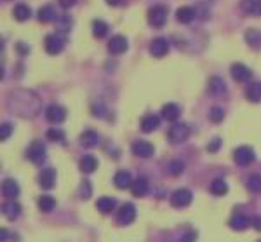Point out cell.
Wrapping results in <instances>:
<instances>
[{
    "label": "cell",
    "mask_w": 261,
    "mask_h": 242,
    "mask_svg": "<svg viewBox=\"0 0 261 242\" xmlns=\"http://www.w3.org/2000/svg\"><path fill=\"white\" fill-rule=\"evenodd\" d=\"M7 106L12 110V114L21 119H33L40 112L42 101L33 91L28 89H16L9 94Z\"/></svg>",
    "instance_id": "cell-1"
},
{
    "label": "cell",
    "mask_w": 261,
    "mask_h": 242,
    "mask_svg": "<svg viewBox=\"0 0 261 242\" xmlns=\"http://www.w3.org/2000/svg\"><path fill=\"white\" fill-rule=\"evenodd\" d=\"M26 157L32 164L35 166H42L45 162V157H47V150H45V145L42 141L35 140L30 143V147L26 148Z\"/></svg>",
    "instance_id": "cell-2"
},
{
    "label": "cell",
    "mask_w": 261,
    "mask_h": 242,
    "mask_svg": "<svg viewBox=\"0 0 261 242\" xmlns=\"http://www.w3.org/2000/svg\"><path fill=\"white\" fill-rule=\"evenodd\" d=\"M190 125L185 124V122H178V124H172L167 131V140L171 141L172 145H178L187 141L190 138Z\"/></svg>",
    "instance_id": "cell-3"
},
{
    "label": "cell",
    "mask_w": 261,
    "mask_h": 242,
    "mask_svg": "<svg viewBox=\"0 0 261 242\" xmlns=\"http://www.w3.org/2000/svg\"><path fill=\"white\" fill-rule=\"evenodd\" d=\"M167 21V7L165 5H153L148 11V23L153 28H162Z\"/></svg>",
    "instance_id": "cell-4"
},
{
    "label": "cell",
    "mask_w": 261,
    "mask_h": 242,
    "mask_svg": "<svg viewBox=\"0 0 261 242\" xmlns=\"http://www.w3.org/2000/svg\"><path fill=\"white\" fill-rule=\"evenodd\" d=\"M233 160L239 164V166L246 167L256 160V153H254V150L251 147H246V145H244V147H239L233 150Z\"/></svg>",
    "instance_id": "cell-5"
},
{
    "label": "cell",
    "mask_w": 261,
    "mask_h": 242,
    "mask_svg": "<svg viewBox=\"0 0 261 242\" xmlns=\"http://www.w3.org/2000/svg\"><path fill=\"white\" fill-rule=\"evenodd\" d=\"M44 47H45V53L51 54V56H56V54H60L61 51L65 49V38L60 37V35L52 33V35H47L44 40Z\"/></svg>",
    "instance_id": "cell-6"
},
{
    "label": "cell",
    "mask_w": 261,
    "mask_h": 242,
    "mask_svg": "<svg viewBox=\"0 0 261 242\" xmlns=\"http://www.w3.org/2000/svg\"><path fill=\"white\" fill-rule=\"evenodd\" d=\"M192 199H194V195H192L190 190L179 188V190H176V192H172L171 204L174 206V208H187V206L192 204Z\"/></svg>",
    "instance_id": "cell-7"
},
{
    "label": "cell",
    "mask_w": 261,
    "mask_h": 242,
    "mask_svg": "<svg viewBox=\"0 0 261 242\" xmlns=\"http://www.w3.org/2000/svg\"><path fill=\"white\" fill-rule=\"evenodd\" d=\"M45 119L51 124H61L66 119V110L61 105H49L47 110H45Z\"/></svg>",
    "instance_id": "cell-8"
},
{
    "label": "cell",
    "mask_w": 261,
    "mask_h": 242,
    "mask_svg": "<svg viewBox=\"0 0 261 242\" xmlns=\"http://www.w3.org/2000/svg\"><path fill=\"white\" fill-rule=\"evenodd\" d=\"M132 153L138 157H143V159H148V157H152L153 153H155V147H153L150 141H145V140H138L132 143Z\"/></svg>",
    "instance_id": "cell-9"
},
{
    "label": "cell",
    "mask_w": 261,
    "mask_h": 242,
    "mask_svg": "<svg viewBox=\"0 0 261 242\" xmlns=\"http://www.w3.org/2000/svg\"><path fill=\"white\" fill-rule=\"evenodd\" d=\"M169 53V42L164 37H157L150 44V54L153 58H164Z\"/></svg>",
    "instance_id": "cell-10"
},
{
    "label": "cell",
    "mask_w": 261,
    "mask_h": 242,
    "mask_svg": "<svg viewBox=\"0 0 261 242\" xmlns=\"http://www.w3.org/2000/svg\"><path fill=\"white\" fill-rule=\"evenodd\" d=\"M134 219H136V208H134V204L127 202V204H124L122 208H120L119 214H117V221H119L120 225H130Z\"/></svg>",
    "instance_id": "cell-11"
},
{
    "label": "cell",
    "mask_w": 261,
    "mask_h": 242,
    "mask_svg": "<svg viewBox=\"0 0 261 242\" xmlns=\"http://www.w3.org/2000/svg\"><path fill=\"white\" fill-rule=\"evenodd\" d=\"M56 169H52V167H44L38 174V183H40L42 188L45 190H51L52 186L56 185Z\"/></svg>",
    "instance_id": "cell-12"
},
{
    "label": "cell",
    "mask_w": 261,
    "mask_h": 242,
    "mask_svg": "<svg viewBox=\"0 0 261 242\" xmlns=\"http://www.w3.org/2000/svg\"><path fill=\"white\" fill-rule=\"evenodd\" d=\"M129 49V42H127V38L124 37V35H115V37L110 38L108 42V51L112 54H124L126 51Z\"/></svg>",
    "instance_id": "cell-13"
},
{
    "label": "cell",
    "mask_w": 261,
    "mask_h": 242,
    "mask_svg": "<svg viewBox=\"0 0 261 242\" xmlns=\"http://www.w3.org/2000/svg\"><path fill=\"white\" fill-rule=\"evenodd\" d=\"M132 182H134V180H132L129 171H126V169L117 171L115 176H113V185L119 190H126V188H129V186H132Z\"/></svg>",
    "instance_id": "cell-14"
},
{
    "label": "cell",
    "mask_w": 261,
    "mask_h": 242,
    "mask_svg": "<svg viewBox=\"0 0 261 242\" xmlns=\"http://www.w3.org/2000/svg\"><path fill=\"white\" fill-rule=\"evenodd\" d=\"M230 73H231V77H233V80H237V82H247V80L251 79V75H253V72L242 63L231 64Z\"/></svg>",
    "instance_id": "cell-15"
},
{
    "label": "cell",
    "mask_w": 261,
    "mask_h": 242,
    "mask_svg": "<svg viewBox=\"0 0 261 242\" xmlns=\"http://www.w3.org/2000/svg\"><path fill=\"white\" fill-rule=\"evenodd\" d=\"M195 16H197V12H195V9L190 7V5H183V7H179L178 11H176V19H178V23H181V25L192 23L195 19Z\"/></svg>",
    "instance_id": "cell-16"
},
{
    "label": "cell",
    "mask_w": 261,
    "mask_h": 242,
    "mask_svg": "<svg viewBox=\"0 0 261 242\" xmlns=\"http://www.w3.org/2000/svg\"><path fill=\"white\" fill-rule=\"evenodd\" d=\"M159 125H161V119L153 114L145 115V117L141 119V122H139V127H141L143 133H153V131H157Z\"/></svg>",
    "instance_id": "cell-17"
},
{
    "label": "cell",
    "mask_w": 261,
    "mask_h": 242,
    "mask_svg": "<svg viewBox=\"0 0 261 242\" xmlns=\"http://www.w3.org/2000/svg\"><path fill=\"white\" fill-rule=\"evenodd\" d=\"M207 91L214 96H221L227 92V84L223 82L221 77H211L207 82Z\"/></svg>",
    "instance_id": "cell-18"
},
{
    "label": "cell",
    "mask_w": 261,
    "mask_h": 242,
    "mask_svg": "<svg viewBox=\"0 0 261 242\" xmlns=\"http://www.w3.org/2000/svg\"><path fill=\"white\" fill-rule=\"evenodd\" d=\"M240 9L247 16H261V0H240Z\"/></svg>",
    "instance_id": "cell-19"
},
{
    "label": "cell",
    "mask_w": 261,
    "mask_h": 242,
    "mask_svg": "<svg viewBox=\"0 0 261 242\" xmlns=\"http://www.w3.org/2000/svg\"><path fill=\"white\" fill-rule=\"evenodd\" d=\"M228 225H230L231 230L242 232L251 225V219H249V216H246V214H235V216H231V219L228 221Z\"/></svg>",
    "instance_id": "cell-20"
},
{
    "label": "cell",
    "mask_w": 261,
    "mask_h": 242,
    "mask_svg": "<svg viewBox=\"0 0 261 242\" xmlns=\"http://www.w3.org/2000/svg\"><path fill=\"white\" fill-rule=\"evenodd\" d=\"M96 208L103 214H108V212H112L117 208V201L113 197H99L96 201Z\"/></svg>",
    "instance_id": "cell-21"
},
{
    "label": "cell",
    "mask_w": 261,
    "mask_h": 242,
    "mask_svg": "<svg viewBox=\"0 0 261 242\" xmlns=\"http://www.w3.org/2000/svg\"><path fill=\"white\" fill-rule=\"evenodd\" d=\"M162 117L165 119V121H169V122H174V121H178V117H179V106L176 105V103H165L164 106H162Z\"/></svg>",
    "instance_id": "cell-22"
},
{
    "label": "cell",
    "mask_w": 261,
    "mask_h": 242,
    "mask_svg": "<svg viewBox=\"0 0 261 242\" xmlns=\"http://www.w3.org/2000/svg\"><path fill=\"white\" fill-rule=\"evenodd\" d=\"M80 171L82 173H86V174H91V173H94V171L98 169V166H99V162H98V159L96 157H93V155H84L82 159H80Z\"/></svg>",
    "instance_id": "cell-23"
},
{
    "label": "cell",
    "mask_w": 261,
    "mask_h": 242,
    "mask_svg": "<svg viewBox=\"0 0 261 242\" xmlns=\"http://www.w3.org/2000/svg\"><path fill=\"white\" fill-rule=\"evenodd\" d=\"M12 16H14L16 21H28V19L32 18V9L30 5L26 4H18L14 9H12Z\"/></svg>",
    "instance_id": "cell-24"
},
{
    "label": "cell",
    "mask_w": 261,
    "mask_h": 242,
    "mask_svg": "<svg viewBox=\"0 0 261 242\" xmlns=\"http://www.w3.org/2000/svg\"><path fill=\"white\" fill-rule=\"evenodd\" d=\"M2 212H4L5 218L12 221L21 214V206L18 202H5V204H2Z\"/></svg>",
    "instance_id": "cell-25"
},
{
    "label": "cell",
    "mask_w": 261,
    "mask_h": 242,
    "mask_svg": "<svg viewBox=\"0 0 261 242\" xmlns=\"http://www.w3.org/2000/svg\"><path fill=\"white\" fill-rule=\"evenodd\" d=\"M2 193H4V197H7V199H16V197L19 195V185L14 180H5V182L2 183Z\"/></svg>",
    "instance_id": "cell-26"
},
{
    "label": "cell",
    "mask_w": 261,
    "mask_h": 242,
    "mask_svg": "<svg viewBox=\"0 0 261 242\" xmlns=\"http://www.w3.org/2000/svg\"><path fill=\"white\" fill-rule=\"evenodd\" d=\"M130 190H132V195L134 197H145L146 193H148V180L146 178H138L132 182V186H130Z\"/></svg>",
    "instance_id": "cell-27"
},
{
    "label": "cell",
    "mask_w": 261,
    "mask_h": 242,
    "mask_svg": "<svg viewBox=\"0 0 261 242\" xmlns=\"http://www.w3.org/2000/svg\"><path fill=\"white\" fill-rule=\"evenodd\" d=\"M209 192L213 193V195L216 197H223L228 193V185L225 180H214V182H211V185H209Z\"/></svg>",
    "instance_id": "cell-28"
},
{
    "label": "cell",
    "mask_w": 261,
    "mask_h": 242,
    "mask_svg": "<svg viewBox=\"0 0 261 242\" xmlns=\"http://www.w3.org/2000/svg\"><path fill=\"white\" fill-rule=\"evenodd\" d=\"M80 145H82L84 148H94L98 145V134L96 131H84L82 134H80Z\"/></svg>",
    "instance_id": "cell-29"
},
{
    "label": "cell",
    "mask_w": 261,
    "mask_h": 242,
    "mask_svg": "<svg viewBox=\"0 0 261 242\" xmlns=\"http://www.w3.org/2000/svg\"><path fill=\"white\" fill-rule=\"evenodd\" d=\"M246 98L251 103H260L261 101V82H253L246 91Z\"/></svg>",
    "instance_id": "cell-30"
},
{
    "label": "cell",
    "mask_w": 261,
    "mask_h": 242,
    "mask_svg": "<svg viewBox=\"0 0 261 242\" xmlns=\"http://www.w3.org/2000/svg\"><path fill=\"white\" fill-rule=\"evenodd\" d=\"M37 19L40 23H51V21L56 19V12H54V9H52L51 5H44V7L38 9Z\"/></svg>",
    "instance_id": "cell-31"
},
{
    "label": "cell",
    "mask_w": 261,
    "mask_h": 242,
    "mask_svg": "<svg viewBox=\"0 0 261 242\" xmlns=\"http://www.w3.org/2000/svg\"><path fill=\"white\" fill-rule=\"evenodd\" d=\"M108 30H110V27L104 23L103 19H94L93 21V35L96 38H104L108 35Z\"/></svg>",
    "instance_id": "cell-32"
},
{
    "label": "cell",
    "mask_w": 261,
    "mask_h": 242,
    "mask_svg": "<svg viewBox=\"0 0 261 242\" xmlns=\"http://www.w3.org/2000/svg\"><path fill=\"white\" fill-rule=\"evenodd\" d=\"M246 42L251 47H254V49H261V31L254 30V28L247 30L246 31Z\"/></svg>",
    "instance_id": "cell-33"
},
{
    "label": "cell",
    "mask_w": 261,
    "mask_h": 242,
    "mask_svg": "<svg viewBox=\"0 0 261 242\" xmlns=\"http://www.w3.org/2000/svg\"><path fill=\"white\" fill-rule=\"evenodd\" d=\"M38 208L44 212H51L52 209L56 208V201H54L51 195H42L40 199H38Z\"/></svg>",
    "instance_id": "cell-34"
},
{
    "label": "cell",
    "mask_w": 261,
    "mask_h": 242,
    "mask_svg": "<svg viewBox=\"0 0 261 242\" xmlns=\"http://www.w3.org/2000/svg\"><path fill=\"white\" fill-rule=\"evenodd\" d=\"M225 119V110L221 106H213L211 112H209V121L214 122V124H220Z\"/></svg>",
    "instance_id": "cell-35"
},
{
    "label": "cell",
    "mask_w": 261,
    "mask_h": 242,
    "mask_svg": "<svg viewBox=\"0 0 261 242\" xmlns=\"http://www.w3.org/2000/svg\"><path fill=\"white\" fill-rule=\"evenodd\" d=\"M183 171H185V164L181 162V160H171L167 166V173L171 174V176H179V174H183Z\"/></svg>",
    "instance_id": "cell-36"
},
{
    "label": "cell",
    "mask_w": 261,
    "mask_h": 242,
    "mask_svg": "<svg viewBox=\"0 0 261 242\" xmlns=\"http://www.w3.org/2000/svg\"><path fill=\"white\" fill-rule=\"evenodd\" d=\"M247 186H249L251 192L260 193L261 192V176L260 174H251L249 180H247Z\"/></svg>",
    "instance_id": "cell-37"
},
{
    "label": "cell",
    "mask_w": 261,
    "mask_h": 242,
    "mask_svg": "<svg viewBox=\"0 0 261 242\" xmlns=\"http://www.w3.org/2000/svg\"><path fill=\"white\" fill-rule=\"evenodd\" d=\"M47 138L51 141H56V143H65V133L61 131V129L51 127L47 131Z\"/></svg>",
    "instance_id": "cell-38"
},
{
    "label": "cell",
    "mask_w": 261,
    "mask_h": 242,
    "mask_svg": "<svg viewBox=\"0 0 261 242\" xmlns=\"http://www.w3.org/2000/svg\"><path fill=\"white\" fill-rule=\"evenodd\" d=\"M11 134H12V125L9 122H4V124L0 125V138H2V141L7 140Z\"/></svg>",
    "instance_id": "cell-39"
},
{
    "label": "cell",
    "mask_w": 261,
    "mask_h": 242,
    "mask_svg": "<svg viewBox=\"0 0 261 242\" xmlns=\"http://www.w3.org/2000/svg\"><path fill=\"white\" fill-rule=\"evenodd\" d=\"M60 28L61 30H70V27H71V19L68 18V16H63V18L60 19Z\"/></svg>",
    "instance_id": "cell-40"
},
{
    "label": "cell",
    "mask_w": 261,
    "mask_h": 242,
    "mask_svg": "<svg viewBox=\"0 0 261 242\" xmlns=\"http://www.w3.org/2000/svg\"><path fill=\"white\" fill-rule=\"evenodd\" d=\"M195 241H197V232H187L179 242H195Z\"/></svg>",
    "instance_id": "cell-41"
},
{
    "label": "cell",
    "mask_w": 261,
    "mask_h": 242,
    "mask_svg": "<svg viewBox=\"0 0 261 242\" xmlns=\"http://www.w3.org/2000/svg\"><path fill=\"white\" fill-rule=\"evenodd\" d=\"M220 147H221V140L220 138H214V140L207 145V151H216Z\"/></svg>",
    "instance_id": "cell-42"
},
{
    "label": "cell",
    "mask_w": 261,
    "mask_h": 242,
    "mask_svg": "<svg viewBox=\"0 0 261 242\" xmlns=\"http://www.w3.org/2000/svg\"><path fill=\"white\" fill-rule=\"evenodd\" d=\"M251 227H253L254 230L261 232V216H254V218L251 219Z\"/></svg>",
    "instance_id": "cell-43"
},
{
    "label": "cell",
    "mask_w": 261,
    "mask_h": 242,
    "mask_svg": "<svg viewBox=\"0 0 261 242\" xmlns=\"http://www.w3.org/2000/svg\"><path fill=\"white\" fill-rule=\"evenodd\" d=\"M82 185H84L82 197H84V199H89V195H91V185H89V182H87V180H86V182H84Z\"/></svg>",
    "instance_id": "cell-44"
},
{
    "label": "cell",
    "mask_w": 261,
    "mask_h": 242,
    "mask_svg": "<svg viewBox=\"0 0 261 242\" xmlns=\"http://www.w3.org/2000/svg\"><path fill=\"white\" fill-rule=\"evenodd\" d=\"M75 2H77V0H60V5L63 9H70L75 5Z\"/></svg>",
    "instance_id": "cell-45"
},
{
    "label": "cell",
    "mask_w": 261,
    "mask_h": 242,
    "mask_svg": "<svg viewBox=\"0 0 261 242\" xmlns=\"http://www.w3.org/2000/svg\"><path fill=\"white\" fill-rule=\"evenodd\" d=\"M7 235H9V232L5 230V228H2V230H0V241L5 242V241H7Z\"/></svg>",
    "instance_id": "cell-46"
},
{
    "label": "cell",
    "mask_w": 261,
    "mask_h": 242,
    "mask_svg": "<svg viewBox=\"0 0 261 242\" xmlns=\"http://www.w3.org/2000/svg\"><path fill=\"white\" fill-rule=\"evenodd\" d=\"M122 2H124V0H106V4H108V5H120Z\"/></svg>",
    "instance_id": "cell-47"
},
{
    "label": "cell",
    "mask_w": 261,
    "mask_h": 242,
    "mask_svg": "<svg viewBox=\"0 0 261 242\" xmlns=\"http://www.w3.org/2000/svg\"><path fill=\"white\" fill-rule=\"evenodd\" d=\"M18 49L21 51V53H25V54H26V53H28V51H30V47H28V46L25 47V46H23V44H18Z\"/></svg>",
    "instance_id": "cell-48"
},
{
    "label": "cell",
    "mask_w": 261,
    "mask_h": 242,
    "mask_svg": "<svg viewBox=\"0 0 261 242\" xmlns=\"http://www.w3.org/2000/svg\"><path fill=\"white\" fill-rule=\"evenodd\" d=\"M260 242H261V241H260Z\"/></svg>",
    "instance_id": "cell-49"
}]
</instances>
